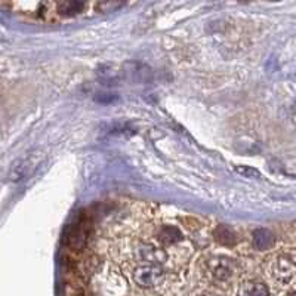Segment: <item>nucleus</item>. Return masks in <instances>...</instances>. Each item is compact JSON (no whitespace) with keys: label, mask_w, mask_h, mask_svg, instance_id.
I'll list each match as a JSON object with an SVG mask.
<instances>
[{"label":"nucleus","mask_w":296,"mask_h":296,"mask_svg":"<svg viewBox=\"0 0 296 296\" xmlns=\"http://www.w3.org/2000/svg\"><path fill=\"white\" fill-rule=\"evenodd\" d=\"M56 10V14L64 15V16H70V15H77L80 12H84L86 3L82 2H60L52 4Z\"/></svg>","instance_id":"7"},{"label":"nucleus","mask_w":296,"mask_h":296,"mask_svg":"<svg viewBox=\"0 0 296 296\" xmlns=\"http://www.w3.org/2000/svg\"><path fill=\"white\" fill-rule=\"evenodd\" d=\"M157 240H158L160 246L164 248V246H170V244H175V243L181 242V240H182V234H181V231H180L176 226L164 225V226H162V230L158 231Z\"/></svg>","instance_id":"4"},{"label":"nucleus","mask_w":296,"mask_h":296,"mask_svg":"<svg viewBox=\"0 0 296 296\" xmlns=\"http://www.w3.org/2000/svg\"><path fill=\"white\" fill-rule=\"evenodd\" d=\"M134 280L138 286L144 289H152L163 283L164 280V271L160 265H150V264H141L134 271Z\"/></svg>","instance_id":"1"},{"label":"nucleus","mask_w":296,"mask_h":296,"mask_svg":"<svg viewBox=\"0 0 296 296\" xmlns=\"http://www.w3.org/2000/svg\"><path fill=\"white\" fill-rule=\"evenodd\" d=\"M274 244V236L270 230L259 228L254 232V246L258 250H268Z\"/></svg>","instance_id":"5"},{"label":"nucleus","mask_w":296,"mask_h":296,"mask_svg":"<svg viewBox=\"0 0 296 296\" xmlns=\"http://www.w3.org/2000/svg\"><path fill=\"white\" fill-rule=\"evenodd\" d=\"M215 238L221 243L222 246H232L236 243V234L225 225H220L215 232H214Z\"/></svg>","instance_id":"8"},{"label":"nucleus","mask_w":296,"mask_h":296,"mask_svg":"<svg viewBox=\"0 0 296 296\" xmlns=\"http://www.w3.org/2000/svg\"><path fill=\"white\" fill-rule=\"evenodd\" d=\"M289 296H296V290H295V292H292V294H290Z\"/></svg>","instance_id":"10"},{"label":"nucleus","mask_w":296,"mask_h":296,"mask_svg":"<svg viewBox=\"0 0 296 296\" xmlns=\"http://www.w3.org/2000/svg\"><path fill=\"white\" fill-rule=\"evenodd\" d=\"M238 296H270V290L264 283L246 282L240 286Z\"/></svg>","instance_id":"6"},{"label":"nucleus","mask_w":296,"mask_h":296,"mask_svg":"<svg viewBox=\"0 0 296 296\" xmlns=\"http://www.w3.org/2000/svg\"><path fill=\"white\" fill-rule=\"evenodd\" d=\"M210 276L216 280V282H225L232 276V265L228 259L218 258L215 262H210Z\"/></svg>","instance_id":"3"},{"label":"nucleus","mask_w":296,"mask_h":296,"mask_svg":"<svg viewBox=\"0 0 296 296\" xmlns=\"http://www.w3.org/2000/svg\"><path fill=\"white\" fill-rule=\"evenodd\" d=\"M203 296H216V295H203Z\"/></svg>","instance_id":"11"},{"label":"nucleus","mask_w":296,"mask_h":296,"mask_svg":"<svg viewBox=\"0 0 296 296\" xmlns=\"http://www.w3.org/2000/svg\"><path fill=\"white\" fill-rule=\"evenodd\" d=\"M271 271L276 280H278L280 283H289L296 277V264L288 256H280L277 260H274Z\"/></svg>","instance_id":"2"},{"label":"nucleus","mask_w":296,"mask_h":296,"mask_svg":"<svg viewBox=\"0 0 296 296\" xmlns=\"http://www.w3.org/2000/svg\"><path fill=\"white\" fill-rule=\"evenodd\" d=\"M236 170L238 172V174H242V175H244L246 178H260V174H259L256 169H252V168H249V166H237L236 168Z\"/></svg>","instance_id":"9"}]
</instances>
